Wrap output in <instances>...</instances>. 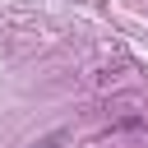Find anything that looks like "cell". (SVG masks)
<instances>
[{"mask_svg": "<svg viewBox=\"0 0 148 148\" xmlns=\"http://www.w3.org/2000/svg\"><path fill=\"white\" fill-rule=\"evenodd\" d=\"M65 143H69V130H51V134H42L32 148H65Z\"/></svg>", "mask_w": 148, "mask_h": 148, "instance_id": "obj_1", "label": "cell"}]
</instances>
